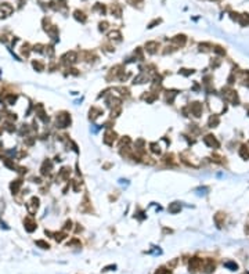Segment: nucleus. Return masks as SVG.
<instances>
[{"mask_svg":"<svg viewBox=\"0 0 249 274\" xmlns=\"http://www.w3.org/2000/svg\"><path fill=\"white\" fill-rule=\"evenodd\" d=\"M112 140H115V134L112 133V132H107V134H105V143L111 144Z\"/></svg>","mask_w":249,"mask_h":274,"instance_id":"nucleus-4","label":"nucleus"},{"mask_svg":"<svg viewBox=\"0 0 249 274\" xmlns=\"http://www.w3.org/2000/svg\"><path fill=\"white\" fill-rule=\"evenodd\" d=\"M165 269H159V271H157L155 274H166V271H163Z\"/></svg>","mask_w":249,"mask_h":274,"instance_id":"nucleus-11","label":"nucleus"},{"mask_svg":"<svg viewBox=\"0 0 249 274\" xmlns=\"http://www.w3.org/2000/svg\"><path fill=\"white\" fill-rule=\"evenodd\" d=\"M119 38H121V33L116 32V31L109 33V39H119Z\"/></svg>","mask_w":249,"mask_h":274,"instance_id":"nucleus-9","label":"nucleus"},{"mask_svg":"<svg viewBox=\"0 0 249 274\" xmlns=\"http://www.w3.org/2000/svg\"><path fill=\"white\" fill-rule=\"evenodd\" d=\"M151 150H152V152H155V154H159V152H161V150H159V145H158V144H155V143L151 144Z\"/></svg>","mask_w":249,"mask_h":274,"instance_id":"nucleus-8","label":"nucleus"},{"mask_svg":"<svg viewBox=\"0 0 249 274\" xmlns=\"http://www.w3.org/2000/svg\"><path fill=\"white\" fill-rule=\"evenodd\" d=\"M158 47H159V46H158L157 42H148L147 44H145V50H147L148 53H155Z\"/></svg>","mask_w":249,"mask_h":274,"instance_id":"nucleus-1","label":"nucleus"},{"mask_svg":"<svg viewBox=\"0 0 249 274\" xmlns=\"http://www.w3.org/2000/svg\"><path fill=\"white\" fill-rule=\"evenodd\" d=\"M205 143L208 144V145H210V147H213V145H219V144H217V141L215 140V139H213V136H206L205 137Z\"/></svg>","mask_w":249,"mask_h":274,"instance_id":"nucleus-3","label":"nucleus"},{"mask_svg":"<svg viewBox=\"0 0 249 274\" xmlns=\"http://www.w3.org/2000/svg\"><path fill=\"white\" fill-rule=\"evenodd\" d=\"M107 25H108L107 22H101L100 24V31H105L107 29Z\"/></svg>","mask_w":249,"mask_h":274,"instance_id":"nucleus-10","label":"nucleus"},{"mask_svg":"<svg viewBox=\"0 0 249 274\" xmlns=\"http://www.w3.org/2000/svg\"><path fill=\"white\" fill-rule=\"evenodd\" d=\"M179 210H180V204L174 202L169 206V212H172V213H176V212H179Z\"/></svg>","mask_w":249,"mask_h":274,"instance_id":"nucleus-6","label":"nucleus"},{"mask_svg":"<svg viewBox=\"0 0 249 274\" xmlns=\"http://www.w3.org/2000/svg\"><path fill=\"white\" fill-rule=\"evenodd\" d=\"M174 42H176L177 44L183 46L184 43H186V36H184V35H177L176 38H174Z\"/></svg>","mask_w":249,"mask_h":274,"instance_id":"nucleus-5","label":"nucleus"},{"mask_svg":"<svg viewBox=\"0 0 249 274\" xmlns=\"http://www.w3.org/2000/svg\"><path fill=\"white\" fill-rule=\"evenodd\" d=\"M191 111H192V114L195 115V116H199V112H201L199 103H194V104L191 105Z\"/></svg>","mask_w":249,"mask_h":274,"instance_id":"nucleus-2","label":"nucleus"},{"mask_svg":"<svg viewBox=\"0 0 249 274\" xmlns=\"http://www.w3.org/2000/svg\"><path fill=\"white\" fill-rule=\"evenodd\" d=\"M75 17H76V20H80L82 22H85V21H86V17H85V14H83L82 11H75Z\"/></svg>","mask_w":249,"mask_h":274,"instance_id":"nucleus-7","label":"nucleus"}]
</instances>
